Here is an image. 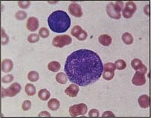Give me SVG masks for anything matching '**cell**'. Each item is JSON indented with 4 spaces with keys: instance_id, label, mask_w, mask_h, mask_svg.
I'll list each match as a JSON object with an SVG mask.
<instances>
[{
    "instance_id": "7a4b0ae2",
    "label": "cell",
    "mask_w": 151,
    "mask_h": 118,
    "mask_svg": "<svg viewBox=\"0 0 151 118\" xmlns=\"http://www.w3.org/2000/svg\"><path fill=\"white\" fill-rule=\"evenodd\" d=\"M50 30L56 33L66 32L71 25L70 17L65 11L57 10L50 14L47 19Z\"/></svg>"
},
{
    "instance_id": "f546056e",
    "label": "cell",
    "mask_w": 151,
    "mask_h": 118,
    "mask_svg": "<svg viewBox=\"0 0 151 118\" xmlns=\"http://www.w3.org/2000/svg\"><path fill=\"white\" fill-rule=\"evenodd\" d=\"M13 80L14 77L12 74H7L3 77L1 81L4 83H9L12 82Z\"/></svg>"
},
{
    "instance_id": "836d02e7",
    "label": "cell",
    "mask_w": 151,
    "mask_h": 118,
    "mask_svg": "<svg viewBox=\"0 0 151 118\" xmlns=\"http://www.w3.org/2000/svg\"><path fill=\"white\" fill-rule=\"evenodd\" d=\"M89 116L90 117H99V112L96 109H92L89 112Z\"/></svg>"
},
{
    "instance_id": "484cf974",
    "label": "cell",
    "mask_w": 151,
    "mask_h": 118,
    "mask_svg": "<svg viewBox=\"0 0 151 118\" xmlns=\"http://www.w3.org/2000/svg\"><path fill=\"white\" fill-rule=\"evenodd\" d=\"M27 14L24 11L19 10L15 14V18L19 20H23L27 18Z\"/></svg>"
},
{
    "instance_id": "2e32d148",
    "label": "cell",
    "mask_w": 151,
    "mask_h": 118,
    "mask_svg": "<svg viewBox=\"0 0 151 118\" xmlns=\"http://www.w3.org/2000/svg\"><path fill=\"white\" fill-rule=\"evenodd\" d=\"M99 41L102 45L109 46L112 43V38L109 35L103 34L99 37Z\"/></svg>"
},
{
    "instance_id": "4fadbf2b",
    "label": "cell",
    "mask_w": 151,
    "mask_h": 118,
    "mask_svg": "<svg viewBox=\"0 0 151 118\" xmlns=\"http://www.w3.org/2000/svg\"><path fill=\"white\" fill-rule=\"evenodd\" d=\"M80 91V88L77 85L75 84L70 85L65 90V93L71 97H76Z\"/></svg>"
},
{
    "instance_id": "7c38bea8",
    "label": "cell",
    "mask_w": 151,
    "mask_h": 118,
    "mask_svg": "<svg viewBox=\"0 0 151 118\" xmlns=\"http://www.w3.org/2000/svg\"><path fill=\"white\" fill-rule=\"evenodd\" d=\"M26 27L27 29L31 32L36 31L39 27V21L38 19L34 16L29 18L26 23Z\"/></svg>"
},
{
    "instance_id": "d6986e66",
    "label": "cell",
    "mask_w": 151,
    "mask_h": 118,
    "mask_svg": "<svg viewBox=\"0 0 151 118\" xmlns=\"http://www.w3.org/2000/svg\"><path fill=\"white\" fill-rule=\"evenodd\" d=\"M61 64L59 62H57V61H52L49 63L47 65V68L50 71L53 72V73H56L58 72L60 68H61Z\"/></svg>"
},
{
    "instance_id": "9c48e42d",
    "label": "cell",
    "mask_w": 151,
    "mask_h": 118,
    "mask_svg": "<svg viewBox=\"0 0 151 118\" xmlns=\"http://www.w3.org/2000/svg\"><path fill=\"white\" fill-rule=\"evenodd\" d=\"M146 81L145 74L139 71L135 73L132 80V83L136 86L143 85L145 84Z\"/></svg>"
},
{
    "instance_id": "4316f807",
    "label": "cell",
    "mask_w": 151,
    "mask_h": 118,
    "mask_svg": "<svg viewBox=\"0 0 151 118\" xmlns=\"http://www.w3.org/2000/svg\"><path fill=\"white\" fill-rule=\"evenodd\" d=\"M39 35L42 38H47L50 35V31L47 28L42 27L39 30Z\"/></svg>"
},
{
    "instance_id": "ffe728a7",
    "label": "cell",
    "mask_w": 151,
    "mask_h": 118,
    "mask_svg": "<svg viewBox=\"0 0 151 118\" xmlns=\"http://www.w3.org/2000/svg\"><path fill=\"white\" fill-rule=\"evenodd\" d=\"M25 91L28 96H33L36 94V88L32 83H27L25 87Z\"/></svg>"
},
{
    "instance_id": "ba28073f",
    "label": "cell",
    "mask_w": 151,
    "mask_h": 118,
    "mask_svg": "<svg viewBox=\"0 0 151 118\" xmlns=\"http://www.w3.org/2000/svg\"><path fill=\"white\" fill-rule=\"evenodd\" d=\"M68 11L71 15L76 18H81L83 16L81 6L77 3L70 4L68 7Z\"/></svg>"
},
{
    "instance_id": "3957f363",
    "label": "cell",
    "mask_w": 151,
    "mask_h": 118,
    "mask_svg": "<svg viewBox=\"0 0 151 118\" xmlns=\"http://www.w3.org/2000/svg\"><path fill=\"white\" fill-rule=\"evenodd\" d=\"M22 90V87L18 82H14L11 84L10 86L5 89L2 87L1 89V97L4 98L6 97H13L19 94Z\"/></svg>"
},
{
    "instance_id": "277c9868",
    "label": "cell",
    "mask_w": 151,
    "mask_h": 118,
    "mask_svg": "<svg viewBox=\"0 0 151 118\" xmlns=\"http://www.w3.org/2000/svg\"><path fill=\"white\" fill-rule=\"evenodd\" d=\"M72 42V39L69 35H58L53 39L52 44L55 47L63 48L65 46L71 44Z\"/></svg>"
},
{
    "instance_id": "5bb4252c",
    "label": "cell",
    "mask_w": 151,
    "mask_h": 118,
    "mask_svg": "<svg viewBox=\"0 0 151 118\" xmlns=\"http://www.w3.org/2000/svg\"><path fill=\"white\" fill-rule=\"evenodd\" d=\"M13 68L12 61L9 59H5L1 62V70L4 73H9Z\"/></svg>"
},
{
    "instance_id": "8992f818",
    "label": "cell",
    "mask_w": 151,
    "mask_h": 118,
    "mask_svg": "<svg viewBox=\"0 0 151 118\" xmlns=\"http://www.w3.org/2000/svg\"><path fill=\"white\" fill-rule=\"evenodd\" d=\"M116 68L114 64L111 62L106 63L103 67L104 72L103 73V77L107 81H111L114 76V71Z\"/></svg>"
},
{
    "instance_id": "9a60e30c",
    "label": "cell",
    "mask_w": 151,
    "mask_h": 118,
    "mask_svg": "<svg viewBox=\"0 0 151 118\" xmlns=\"http://www.w3.org/2000/svg\"><path fill=\"white\" fill-rule=\"evenodd\" d=\"M138 103L142 109H147L150 107V97L146 95H141L139 98Z\"/></svg>"
},
{
    "instance_id": "e0dca14e",
    "label": "cell",
    "mask_w": 151,
    "mask_h": 118,
    "mask_svg": "<svg viewBox=\"0 0 151 118\" xmlns=\"http://www.w3.org/2000/svg\"><path fill=\"white\" fill-rule=\"evenodd\" d=\"M47 107L52 111H55L59 109L60 103L55 98H52L47 103Z\"/></svg>"
},
{
    "instance_id": "44dd1931",
    "label": "cell",
    "mask_w": 151,
    "mask_h": 118,
    "mask_svg": "<svg viewBox=\"0 0 151 118\" xmlns=\"http://www.w3.org/2000/svg\"><path fill=\"white\" fill-rule=\"evenodd\" d=\"M122 38L123 42L127 45H130L133 43V37L131 34L128 32H126L123 34Z\"/></svg>"
},
{
    "instance_id": "6da1fadb",
    "label": "cell",
    "mask_w": 151,
    "mask_h": 118,
    "mask_svg": "<svg viewBox=\"0 0 151 118\" xmlns=\"http://www.w3.org/2000/svg\"><path fill=\"white\" fill-rule=\"evenodd\" d=\"M64 70L70 82L85 87L100 79L103 66L96 53L84 49L75 51L68 56Z\"/></svg>"
},
{
    "instance_id": "83f0119b",
    "label": "cell",
    "mask_w": 151,
    "mask_h": 118,
    "mask_svg": "<svg viewBox=\"0 0 151 118\" xmlns=\"http://www.w3.org/2000/svg\"><path fill=\"white\" fill-rule=\"evenodd\" d=\"M39 37L37 34H31L27 38L28 41L30 43H35L39 41Z\"/></svg>"
},
{
    "instance_id": "7402d4cb",
    "label": "cell",
    "mask_w": 151,
    "mask_h": 118,
    "mask_svg": "<svg viewBox=\"0 0 151 118\" xmlns=\"http://www.w3.org/2000/svg\"><path fill=\"white\" fill-rule=\"evenodd\" d=\"M56 80L58 83L61 85H65L68 82V78L66 75L63 73H60L57 74Z\"/></svg>"
},
{
    "instance_id": "5b68a950",
    "label": "cell",
    "mask_w": 151,
    "mask_h": 118,
    "mask_svg": "<svg viewBox=\"0 0 151 118\" xmlns=\"http://www.w3.org/2000/svg\"><path fill=\"white\" fill-rule=\"evenodd\" d=\"M88 107L86 104H79L73 105L69 107V112L72 117H77L78 116L84 115L86 113Z\"/></svg>"
},
{
    "instance_id": "52a82bcc",
    "label": "cell",
    "mask_w": 151,
    "mask_h": 118,
    "mask_svg": "<svg viewBox=\"0 0 151 118\" xmlns=\"http://www.w3.org/2000/svg\"><path fill=\"white\" fill-rule=\"evenodd\" d=\"M137 10V6L133 1H128L122 11V14L124 18L128 19L132 18Z\"/></svg>"
},
{
    "instance_id": "f1b7e54d",
    "label": "cell",
    "mask_w": 151,
    "mask_h": 118,
    "mask_svg": "<svg viewBox=\"0 0 151 118\" xmlns=\"http://www.w3.org/2000/svg\"><path fill=\"white\" fill-rule=\"evenodd\" d=\"M1 45H4L7 44L9 42V38L7 35L4 32V31L3 28H1Z\"/></svg>"
},
{
    "instance_id": "30bf717a",
    "label": "cell",
    "mask_w": 151,
    "mask_h": 118,
    "mask_svg": "<svg viewBox=\"0 0 151 118\" xmlns=\"http://www.w3.org/2000/svg\"><path fill=\"white\" fill-rule=\"evenodd\" d=\"M131 66L134 70L139 71L143 74H146L147 72V68L143 64L142 61L138 58L134 59L131 62Z\"/></svg>"
},
{
    "instance_id": "d590c367",
    "label": "cell",
    "mask_w": 151,
    "mask_h": 118,
    "mask_svg": "<svg viewBox=\"0 0 151 118\" xmlns=\"http://www.w3.org/2000/svg\"><path fill=\"white\" fill-rule=\"evenodd\" d=\"M38 116L39 117H50L51 115H50V113H49L48 112H41L39 114H38Z\"/></svg>"
},
{
    "instance_id": "4dcf8cb0",
    "label": "cell",
    "mask_w": 151,
    "mask_h": 118,
    "mask_svg": "<svg viewBox=\"0 0 151 118\" xmlns=\"http://www.w3.org/2000/svg\"><path fill=\"white\" fill-rule=\"evenodd\" d=\"M124 5V4L123 1H116L114 4L115 9L116 10V12L120 13L123 9Z\"/></svg>"
},
{
    "instance_id": "d6a6232c",
    "label": "cell",
    "mask_w": 151,
    "mask_h": 118,
    "mask_svg": "<svg viewBox=\"0 0 151 118\" xmlns=\"http://www.w3.org/2000/svg\"><path fill=\"white\" fill-rule=\"evenodd\" d=\"M18 3L19 7L23 9H27L31 4V2L29 1H19Z\"/></svg>"
},
{
    "instance_id": "ac0fdd59",
    "label": "cell",
    "mask_w": 151,
    "mask_h": 118,
    "mask_svg": "<svg viewBox=\"0 0 151 118\" xmlns=\"http://www.w3.org/2000/svg\"><path fill=\"white\" fill-rule=\"evenodd\" d=\"M38 96L41 100L47 101L50 98V94L46 89H43L38 92Z\"/></svg>"
},
{
    "instance_id": "e575fe53",
    "label": "cell",
    "mask_w": 151,
    "mask_h": 118,
    "mask_svg": "<svg viewBox=\"0 0 151 118\" xmlns=\"http://www.w3.org/2000/svg\"><path fill=\"white\" fill-rule=\"evenodd\" d=\"M102 116L103 117H114L115 116L114 114H113V113L112 112L107 111V112H104L103 113V114H102Z\"/></svg>"
},
{
    "instance_id": "cb8c5ba5",
    "label": "cell",
    "mask_w": 151,
    "mask_h": 118,
    "mask_svg": "<svg viewBox=\"0 0 151 118\" xmlns=\"http://www.w3.org/2000/svg\"><path fill=\"white\" fill-rule=\"evenodd\" d=\"M28 79L31 82H36L39 80V73L35 71H31L28 74Z\"/></svg>"
},
{
    "instance_id": "603a6c76",
    "label": "cell",
    "mask_w": 151,
    "mask_h": 118,
    "mask_svg": "<svg viewBox=\"0 0 151 118\" xmlns=\"http://www.w3.org/2000/svg\"><path fill=\"white\" fill-rule=\"evenodd\" d=\"M83 31V30H82V28H81V26L76 25L72 28L71 31V34L73 36L77 38V39L78 37L80 36V35L81 34Z\"/></svg>"
},
{
    "instance_id": "d4e9b609",
    "label": "cell",
    "mask_w": 151,
    "mask_h": 118,
    "mask_svg": "<svg viewBox=\"0 0 151 118\" xmlns=\"http://www.w3.org/2000/svg\"><path fill=\"white\" fill-rule=\"evenodd\" d=\"M114 65L116 69L120 70H124L127 67V63L122 59H119L116 61Z\"/></svg>"
},
{
    "instance_id": "8d00e7d4",
    "label": "cell",
    "mask_w": 151,
    "mask_h": 118,
    "mask_svg": "<svg viewBox=\"0 0 151 118\" xmlns=\"http://www.w3.org/2000/svg\"><path fill=\"white\" fill-rule=\"evenodd\" d=\"M144 11H145V14L146 15L149 16V13H150V9H149V5L147 4V6H146L144 8Z\"/></svg>"
},
{
    "instance_id": "8fae6325",
    "label": "cell",
    "mask_w": 151,
    "mask_h": 118,
    "mask_svg": "<svg viewBox=\"0 0 151 118\" xmlns=\"http://www.w3.org/2000/svg\"><path fill=\"white\" fill-rule=\"evenodd\" d=\"M106 11L108 16L115 19H119L121 18V14L117 12L115 9L114 4L112 2L108 4L106 7Z\"/></svg>"
},
{
    "instance_id": "1f68e13d",
    "label": "cell",
    "mask_w": 151,
    "mask_h": 118,
    "mask_svg": "<svg viewBox=\"0 0 151 118\" xmlns=\"http://www.w3.org/2000/svg\"><path fill=\"white\" fill-rule=\"evenodd\" d=\"M31 102L29 100H25L22 104V109L24 111H28L31 107Z\"/></svg>"
}]
</instances>
